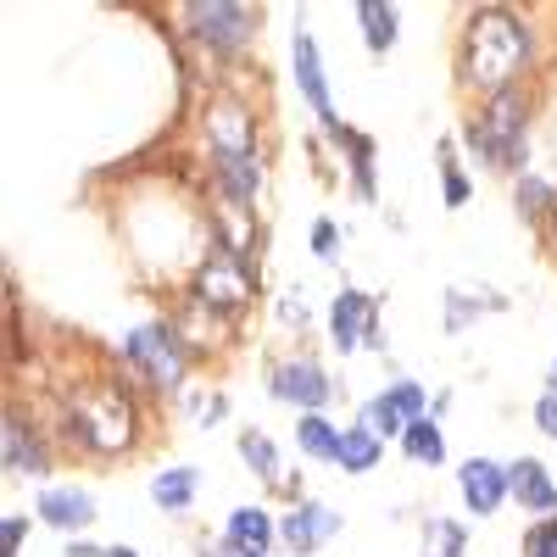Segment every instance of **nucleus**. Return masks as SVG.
Masks as SVG:
<instances>
[{"label":"nucleus","mask_w":557,"mask_h":557,"mask_svg":"<svg viewBox=\"0 0 557 557\" xmlns=\"http://www.w3.org/2000/svg\"><path fill=\"white\" fill-rule=\"evenodd\" d=\"M196 491H201V469H184V462L157 469V480H151V502L162 507V513H190Z\"/></svg>","instance_id":"obj_16"},{"label":"nucleus","mask_w":557,"mask_h":557,"mask_svg":"<svg viewBox=\"0 0 557 557\" xmlns=\"http://www.w3.org/2000/svg\"><path fill=\"white\" fill-rule=\"evenodd\" d=\"M23 541H28V519L23 513H7V524H0V557H17Z\"/></svg>","instance_id":"obj_30"},{"label":"nucleus","mask_w":557,"mask_h":557,"mask_svg":"<svg viewBox=\"0 0 557 557\" xmlns=\"http://www.w3.org/2000/svg\"><path fill=\"white\" fill-rule=\"evenodd\" d=\"M424 535H430L424 557H462V546H469V530L451 524V519H430V524H424Z\"/></svg>","instance_id":"obj_25"},{"label":"nucleus","mask_w":557,"mask_h":557,"mask_svg":"<svg viewBox=\"0 0 557 557\" xmlns=\"http://www.w3.org/2000/svg\"><path fill=\"white\" fill-rule=\"evenodd\" d=\"M546 207H557V190H552V184H541V178H524L519 184V212L524 218H541Z\"/></svg>","instance_id":"obj_26"},{"label":"nucleus","mask_w":557,"mask_h":557,"mask_svg":"<svg viewBox=\"0 0 557 557\" xmlns=\"http://www.w3.org/2000/svg\"><path fill=\"white\" fill-rule=\"evenodd\" d=\"M546 391L557 396V357H552V374H546Z\"/></svg>","instance_id":"obj_34"},{"label":"nucleus","mask_w":557,"mask_h":557,"mask_svg":"<svg viewBox=\"0 0 557 557\" xmlns=\"http://www.w3.org/2000/svg\"><path fill=\"white\" fill-rule=\"evenodd\" d=\"M67 424L89 451H101V457H117V451L134 446V407L117 385H89L84 396H73Z\"/></svg>","instance_id":"obj_2"},{"label":"nucleus","mask_w":557,"mask_h":557,"mask_svg":"<svg viewBox=\"0 0 557 557\" xmlns=\"http://www.w3.org/2000/svg\"><path fill=\"white\" fill-rule=\"evenodd\" d=\"M34 513L51 530H62V535H78V530L96 524V496H89L84 485H45L39 502H34Z\"/></svg>","instance_id":"obj_12"},{"label":"nucleus","mask_w":557,"mask_h":557,"mask_svg":"<svg viewBox=\"0 0 557 557\" xmlns=\"http://www.w3.org/2000/svg\"><path fill=\"white\" fill-rule=\"evenodd\" d=\"M341 435H346V430H335L323 412H307L301 424H296L301 451H307V457H318V462H335V457H341Z\"/></svg>","instance_id":"obj_20"},{"label":"nucleus","mask_w":557,"mask_h":557,"mask_svg":"<svg viewBox=\"0 0 557 557\" xmlns=\"http://www.w3.org/2000/svg\"><path fill=\"white\" fill-rule=\"evenodd\" d=\"M240 457H246V469L257 474V480H278V451H273V441L262 435V430H246L240 435Z\"/></svg>","instance_id":"obj_24"},{"label":"nucleus","mask_w":557,"mask_h":557,"mask_svg":"<svg viewBox=\"0 0 557 557\" xmlns=\"http://www.w3.org/2000/svg\"><path fill=\"white\" fill-rule=\"evenodd\" d=\"M268 391H273L278 401L301 407V418H307V412H323V407L335 401V380L323 374V368H318L312 357H290V362H278V368H273V380H268Z\"/></svg>","instance_id":"obj_7"},{"label":"nucleus","mask_w":557,"mask_h":557,"mask_svg":"<svg viewBox=\"0 0 557 557\" xmlns=\"http://www.w3.org/2000/svg\"><path fill=\"white\" fill-rule=\"evenodd\" d=\"M401 451H407L412 462H424V469H435V462L446 457V441H441L435 412H430V418H418V424H407V435H401Z\"/></svg>","instance_id":"obj_22"},{"label":"nucleus","mask_w":557,"mask_h":557,"mask_svg":"<svg viewBox=\"0 0 557 557\" xmlns=\"http://www.w3.org/2000/svg\"><path fill=\"white\" fill-rule=\"evenodd\" d=\"M0 451H7V474H45V451L34 441V430L17 412H7V430H0Z\"/></svg>","instance_id":"obj_17"},{"label":"nucleus","mask_w":557,"mask_h":557,"mask_svg":"<svg viewBox=\"0 0 557 557\" xmlns=\"http://www.w3.org/2000/svg\"><path fill=\"white\" fill-rule=\"evenodd\" d=\"M184 23H190V34L201 45H212V51H246V39L257 28V17L246 7H228V0H201V7H184Z\"/></svg>","instance_id":"obj_5"},{"label":"nucleus","mask_w":557,"mask_h":557,"mask_svg":"<svg viewBox=\"0 0 557 557\" xmlns=\"http://www.w3.org/2000/svg\"><path fill=\"white\" fill-rule=\"evenodd\" d=\"M357 424H362L368 435H380V441H391V435H407V424H412V418L401 412V401H396L391 391H380V396H368V401H362V412H357Z\"/></svg>","instance_id":"obj_18"},{"label":"nucleus","mask_w":557,"mask_h":557,"mask_svg":"<svg viewBox=\"0 0 557 557\" xmlns=\"http://www.w3.org/2000/svg\"><path fill=\"white\" fill-rule=\"evenodd\" d=\"M524 117H530V101L524 89H502V96L485 101L480 123H474V151L496 168H519L524 162Z\"/></svg>","instance_id":"obj_3"},{"label":"nucleus","mask_w":557,"mask_h":557,"mask_svg":"<svg viewBox=\"0 0 557 557\" xmlns=\"http://www.w3.org/2000/svg\"><path fill=\"white\" fill-rule=\"evenodd\" d=\"M223 541L240 546V552H251V557H268V546H273V519H268V507H257V502L235 507V513H228V524H223Z\"/></svg>","instance_id":"obj_15"},{"label":"nucleus","mask_w":557,"mask_h":557,"mask_svg":"<svg viewBox=\"0 0 557 557\" xmlns=\"http://www.w3.org/2000/svg\"><path fill=\"white\" fill-rule=\"evenodd\" d=\"M330 341L335 351H357V346H385V330H380V307L374 296H362V290H341L335 307H330Z\"/></svg>","instance_id":"obj_6"},{"label":"nucleus","mask_w":557,"mask_h":557,"mask_svg":"<svg viewBox=\"0 0 557 557\" xmlns=\"http://www.w3.org/2000/svg\"><path fill=\"white\" fill-rule=\"evenodd\" d=\"M457 491H462V502H469L474 519H491L496 507L513 496V485H507V462H496V457H469V462L457 469Z\"/></svg>","instance_id":"obj_10"},{"label":"nucleus","mask_w":557,"mask_h":557,"mask_svg":"<svg viewBox=\"0 0 557 557\" xmlns=\"http://www.w3.org/2000/svg\"><path fill=\"white\" fill-rule=\"evenodd\" d=\"M535 430H541L546 441H557V396H552V391L535 401Z\"/></svg>","instance_id":"obj_31"},{"label":"nucleus","mask_w":557,"mask_h":557,"mask_svg":"<svg viewBox=\"0 0 557 557\" xmlns=\"http://www.w3.org/2000/svg\"><path fill=\"white\" fill-rule=\"evenodd\" d=\"M67 557H139L134 546H84V541H67Z\"/></svg>","instance_id":"obj_32"},{"label":"nucleus","mask_w":557,"mask_h":557,"mask_svg":"<svg viewBox=\"0 0 557 557\" xmlns=\"http://www.w3.org/2000/svg\"><path fill=\"white\" fill-rule=\"evenodd\" d=\"M196 301L201 307H218V312H240L251 307V273L235 251H218L201 273H196Z\"/></svg>","instance_id":"obj_8"},{"label":"nucleus","mask_w":557,"mask_h":557,"mask_svg":"<svg viewBox=\"0 0 557 557\" xmlns=\"http://www.w3.org/2000/svg\"><path fill=\"white\" fill-rule=\"evenodd\" d=\"M335 251H341V228H335L330 218H318V223H312V257H318V262H335Z\"/></svg>","instance_id":"obj_28"},{"label":"nucleus","mask_w":557,"mask_h":557,"mask_svg":"<svg viewBox=\"0 0 557 557\" xmlns=\"http://www.w3.org/2000/svg\"><path fill=\"white\" fill-rule=\"evenodd\" d=\"M335 139L351 151L346 162H351V173H357V196H362V201H374V139L357 134V128H341Z\"/></svg>","instance_id":"obj_23"},{"label":"nucleus","mask_w":557,"mask_h":557,"mask_svg":"<svg viewBox=\"0 0 557 557\" xmlns=\"http://www.w3.org/2000/svg\"><path fill=\"white\" fill-rule=\"evenodd\" d=\"M335 535H341V513H330L323 502H296L285 513V524H278V541H285L296 557L318 552L323 541H335Z\"/></svg>","instance_id":"obj_13"},{"label":"nucleus","mask_w":557,"mask_h":557,"mask_svg":"<svg viewBox=\"0 0 557 557\" xmlns=\"http://www.w3.org/2000/svg\"><path fill=\"white\" fill-rule=\"evenodd\" d=\"M128 362L146 374L151 385H162V391H184V346H178V335L168 330V323H139V330L128 335Z\"/></svg>","instance_id":"obj_4"},{"label":"nucleus","mask_w":557,"mask_h":557,"mask_svg":"<svg viewBox=\"0 0 557 557\" xmlns=\"http://www.w3.org/2000/svg\"><path fill=\"white\" fill-rule=\"evenodd\" d=\"M524 557H557V519H541L524 535Z\"/></svg>","instance_id":"obj_27"},{"label":"nucleus","mask_w":557,"mask_h":557,"mask_svg":"<svg viewBox=\"0 0 557 557\" xmlns=\"http://www.w3.org/2000/svg\"><path fill=\"white\" fill-rule=\"evenodd\" d=\"M441 157H446V207H462L469 201V178H462V168L451 162V146H441Z\"/></svg>","instance_id":"obj_29"},{"label":"nucleus","mask_w":557,"mask_h":557,"mask_svg":"<svg viewBox=\"0 0 557 557\" xmlns=\"http://www.w3.org/2000/svg\"><path fill=\"white\" fill-rule=\"evenodd\" d=\"M380 457H385V441H380V435H368L362 424H351V430L341 435L335 469H346V474H368V469H380Z\"/></svg>","instance_id":"obj_19"},{"label":"nucleus","mask_w":557,"mask_h":557,"mask_svg":"<svg viewBox=\"0 0 557 557\" xmlns=\"http://www.w3.org/2000/svg\"><path fill=\"white\" fill-rule=\"evenodd\" d=\"M207 151L218 168L228 162H257V139H251V112L240 101H218L207 112Z\"/></svg>","instance_id":"obj_9"},{"label":"nucleus","mask_w":557,"mask_h":557,"mask_svg":"<svg viewBox=\"0 0 557 557\" xmlns=\"http://www.w3.org/2000/svg\"><path fill=\"white\" fill-rule=\"evenodd\" d=\"M357 23H362V45H368L374 57L396 45V7H385V0H362Z\"/></svg>","instance_id":"obj_21"},{"label":"nucleus","mask_w":557,"mask_h":557,"mask_svg":"<svg viewBox=\"0 0 557 557\" xmlns=\"http://www.w3.org/2000/svg\"><path fill=\"white\" fill-rule=\"evenodd\" d=\"M507 485H513V502L524 507V513L557 519V480H552L546 462H535V457L507 462Z\"/></svg>","instance_id":"obj_14"},{"label":"nucleus","mask_w":557,"mask_h":557,"mask_svg":"<svg viewBox=\"0 0 557 557\" xmlns=\"http://www.w3.org/2000/svg\"><path fill=\"white\" fill-rule=\"evenodd\" d=\"M524 62H530V28L513 12H480L462 34V78L474 89L502 96V89H513Z\"/></svg>","instance_id":"obj_1"},{"label":"nucleus","mask_w":557,"mask_h":557,"mask_svg":"<svg viewBox=\"0 0 557 557\" xmlns=\"http://www.w3.org/2000/svg\"><path fill=\"white\" fill-rule=\"evenodd\" d=\"M296 84H301V96H307L312 117H318L323 128H330V134H341L346 123H341V112H335L330 78H323V57H318V45H312V34H307V28L296 34Z\"/></svg>","instance_id":"obj_11"},{"label":"nucleus","mask_w":557,"mask_h":557,"mask_svg":"<svg viewBox=\"0 0 557 557\" xmlns=\"http://www.w3.org/2000/svg\"><path fill=\"white\" fill-rule=\"evenodd\" d=\"M207 557H251V552H240V546H228V541H218V546H212Z\"/></svg>","instance_id":"obj_33"}]
</instances>
